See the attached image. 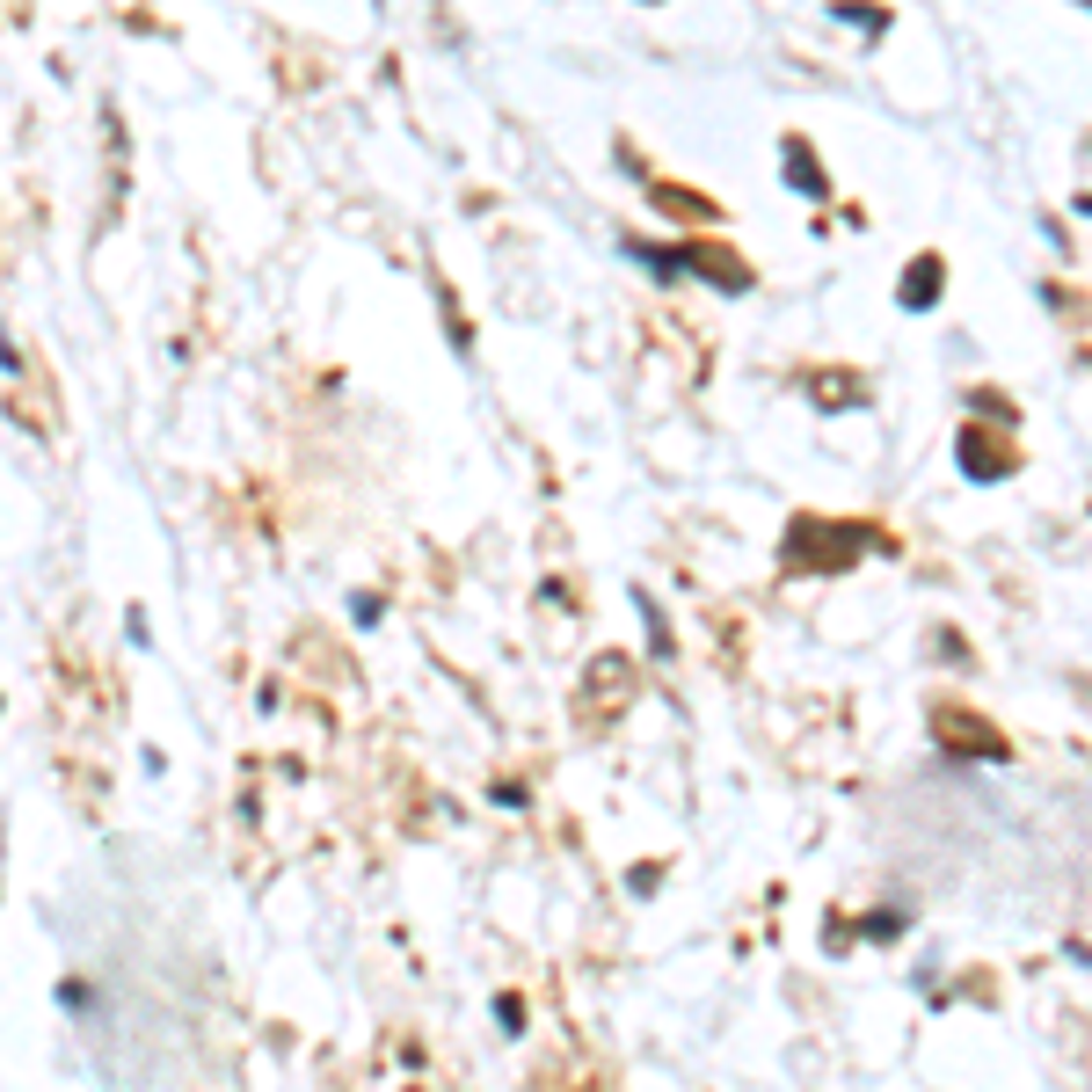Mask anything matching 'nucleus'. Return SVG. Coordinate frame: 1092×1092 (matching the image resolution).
Here are the masks:
<instances>
[{"instance_id": "1", "label": "nucleus", "mask_w": 1092, "mask_h": 1092, "mask_svg": "<svg viewBox=\"0 0 1092 1092\" xmlns=\"http://www.w3.org/2000/svg\"><path fill=\"white\" fill-rule=\"evenodd\" d=\"M932 292H939V262H918V269H910V292H903V299H910V306H932Z\"/></svg>"}]
</instances>
